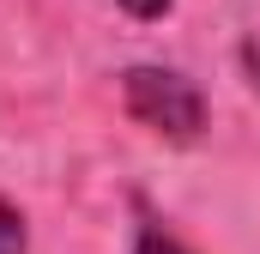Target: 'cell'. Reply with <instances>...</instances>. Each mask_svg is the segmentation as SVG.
<instances>
[{"label": "cell", "instance_id": "obj_2", "mask_svg": "<svg viewBox=\"0 0 260 254\" xmlns=\"http://www.w3.org/2000/svg\"><path fill=\"white\" fill-rule=\"evenodd\" d=\"M0 254H30V230H24V212L0 194Z\"/></svg>", "mask_w": 260, "mask_h": 254}, {"label": "cell", "instance_id": "obj_4", "mask_svg": "<svg viewBox=\"0 0 260 254\" xmlns=\"http://www.w3.org/2000/svg\"><path fill=\"white\" fill-rule=\"evenodd\" d=\"M121 12H127L133 24H164L170 12H176V0H115Z\"/></svg>", "mask_w": 260, "mask_h": 254}, {"label": "cell", "instance_id": "obj_3", "mask_svg": "<svg viewBox=\"0 0 260 254\" xmlns=\"http://www.w3.org/2000/svg\"><path fill=\"white\" fill-rule=\"evenodd\" d=\"M127 254H194L176 230H164V224H139V236H133Z\"/></svg>", "mask_w": 260, "mask_h": 254}, {"label": "cell", "instance_id": "obj_1", "mask_svg": "<svg viewBox=\"0 0 260 254\" xmlns=\"http://www.w3.org/2000/svg\"><path fill=\"white\" fill-rule=\"evenodd\" d=\"M121 109L145 133L176 139V145H188V139L206 133V91H200L188 73L157 67V61H133L121 73Z\"/></svg>", "mask_w": 260, "mask_h": 254}]
</instances>
